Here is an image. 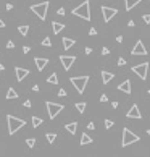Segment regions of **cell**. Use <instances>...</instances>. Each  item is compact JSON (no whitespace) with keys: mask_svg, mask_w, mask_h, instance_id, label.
<instances>
[{"mask_svg":"<svg viewBox=\"0 0 150 157\" xmlns=\"http://www.w3.org/2000/svg\"><path fill=\"white\" fill-rule=\"evenodd\" d=\"M73 15L79 16V18L89 21L90 20V2L89 0H84L81 5H78L76 8H73Z\"/></svg>","mask_w":150,"mask_h":157,"instance_id":"obj_1","label":"cell"},{"mask_svg":"<svg viewBox=\"0 0 150 157\" xmlns=\"http://www.w3.org/2000/svg\"><path fill=\"white\" fill-rule=\"evenodd\" d=\"M6 123H8V135H15L19 128L26 125V122L23 118H16L13 115H6Z\"/></svg>","mask_w":150,"mask_h":157,"instance_id":"obj_2","label":"cell"},{"mask_svg":"<svg viewBox=\"0 0 150 157\" xmlns=\"http://www.w3.org/2000/svg\"><path fill=\"white\" fill-rule=\"evenodd\" d=\"M139 136L136 135V133H132L131 130L124 128L123 130V139H121V148H128L129 144H134V143L139 141Z\"/></svg>","mask_w":150,"mask_h":157,"instance_id":"obj_3","label":"cell"},{"mask_svg":"<svg viewBox=\"0 0 150 157\" xmlns=\"http://www.w3.org/2000/svg\"><path fill=\"white\" fill-rule=\"evenodd\" d=\"M70 81H71V84L76 88L78 93L83 94L84 89H86V86H87V83H89V76H87V75H84V76H74V78H71Z\"/></svg>","mask_w":150,"mask_h":157,"instance_id":"obj_4","label":"cell"},{"mask_svg":"<svg viewBox=\"0 0 150 157\" xmlns=\"http://www.w3.org/2000/svg\"><path fill=\"white\" fill-rule=\"evenodd\" d=\"M47 10H49V2H42V3H36L31 7V12L36 13L40 20H45L47 16Z\"/></svg>","mask_w":150,"mask_h":157,"instance_id":"obj_5","label":"cell"},{"mask_svg":"<svg viewBox=\"0 0 150 157\" xmlns=\"http://www.w3.org/2000/svg\"><path fill=\"white\" fill-rule=\"evenodd\" d=\"M45 107H47V112H49V118H50V120H53V118H55L57 115H58L60 112L65 109L61 104H55V102H50V101L45 102Z\"/></svg>","mask_w":150,"mask_h":157,"instance_id":"obj_6","label":"cell"},{"mask_svg":"<svg viewBox=\"0 0 150 157\" xmlns=\"http://www.w3.org/2000/svg\"><path fill=\"white\" fill-rule=\"evenodd\" d=\"M132 73H136L141 80H147V71H149V63H141V65H134V67L131 68Z\"/></svg>","mask_w":150,"mask_h":157,"instance_id":"obj_7","label":"cell"},{"mask_svg":"<svg viewBox=\"0 0 150 157\" xmlns=\"http://www.w3.org/2000/svg\"><path fill=\"white\" fill-rule=\"evenodd\" d=\"M102 15H103V21L108 23L111 21V20L115 18V16L118 15V10L116 8H110V7H102Z\"/></svg>","mask_w":150,"mask_h":157,"instance_id":"obj_8","label":"cell"},{"mask_svg":"<svg viewBox=\"0 0 150 157\" xmlns=\"http://www.w3.org/2000/svg\"><path fill=\"white\" fill-rule=\"evenodd\" d=\"M74 60H76V57H73V55H60V62H61V65H63V68L66 71L73 67Z\"/></svg>","mask_w":150,"mask_h":157,"instance_id":"obj_9","label":"cell"},{"mask_svg":"<svg viewBox=\"0 0 150 157\" xmlns=\"http://www.w3.org/2000/svg\"><path fill=\"white\" fill-rule=\"evenodd\" d=\"M132 55H147V49L144 47V42L142 41H137L134 46V49L131 50Z\"/></svg>","mask_w":150,"mask_h":157,"instance_id":"obj_10","label":"cell"},{"mask_svg":"<svg viewBox=\"0 0 150 157\" xmlns=\"http://www.w3.org/2000/svg\"><path fill=\"white\" fill-rule=\"evenodd\" d=\"M126 117H128V118H137V120H141V118H142V114L139 112V107L134 104L131 109H129L128 114H126Z\"/></svg>","mask_w":150,"mask_h":157,"instance_id":"obj_11","label":"cell"},{"mask_svg":"<svg viewBox=\"0 0 150 157\" xmlns=\"http://www.w3.org/2000/svg\"><path fill=\"white\" fill-rule=\"evenodd\" d=\"M15 73H16V80H18V81H23V80H24V78L29 75V70L21 68V67H16V68H15Z\"/></svg>","mask_w":150,"mask_h":157,"instance_id":"obj_12","label":"cell"},{"mask_svg":"<svg viewBox=\"0 0 150 157\" xmlns=\"http://www.w3.org/2000/svg\"><path fill=\"white\" fill-rule=\"evenodd\" d=\"M118 91H123L126 94H131V81L129 80H124L123 83L118 84Z\"/></svg>","mask_w":150,"mask_h":157,"instance_id":"obj_13","label":"cell"},{"mask_svg":"<svg viewBox=\"0 0 150 157\" xmlns=\"http://www.w3.org/2000/svg\"><path fill=\"white\" fill-rule=\"evenodd\" d=\"M34 62H36V67L39 71H42L44 68L47 67V63H49V59H42V57H36L34 59Z\"/></svg>","mask_w":150,"mask_h":157,"instance_id":"obj_14","label":"cell"},{"mask_svg":"<svg viewBox=\"0 0 150 157\" xmlns=\"http://www.w3.org/2000/svg\"><path fill=\"white\" fill-rule=\"evenodd\" d=\"M115 78V75L113 73H110V71H102V81H103V84H108L111 80Z\"/></svg>","mask_w":150,"mask_h":157,"instance_id":"obj_15","label":"cell"},{"mask_svg":"<svg viewBox=\"0 0 150 157\" xmlns=\"http://www.w3.org/2000/svg\"><path fill=\"white\" fill-rule=\"evenodd\" d=\"M142 0H124V10H132L134 8L136 5H139V3H141Z\"/></svg>","mask_w":150,"mask_h":157,"instance_id":"obj_16","label":"cell"},{"mask_svg":"<svg viewBox=\"0 0 150 157\" xmlns=\"http://www.w3.org/2000/svg\"><path fill=\"white\" fill-rule=\"evenodd\" d=\"M76 44V41L74 39H70V37H63V49H66V50H70L71 47Z\"/></svg>","mask_w":150,"mask_h":157,"instance_id":"obj_17","label":"cell"},{"mask_svg":"<svg viewBox=\"0 0 150 157\" xmlns=\"http://www.w3.org/2000/svg\"><path fill=\"white\" fill-rule=\"evenodd\" d=\"M52 29H53V33H55V34H60L65 29V25H63V23H58V21H53L52 23Z\"/></svg>","mask_w":150,"mask_h":157,"instance_id":"obj_18","label":"cell"},{"mask_svg":"<svg viewBox=\"0 0 150 157\" xmlns=\"http://www.w3.org/2000/svg\"><path fill=\"white\" fill-rule=\"evenodd\" d=\"M65 128H66V131H70L71 135H74V133H76V128H78V122H71V123H68Z\"/></svg>","mask_w":150,"mask_h":157,"instance_id":"obj_19","label":"cell"},{"mask_svg":"<svg viewBox=\"0 0 150 157\" xmlns=\"http://www.w3.org/2000/svg\"><path fill=\"white\" fill-rule=\"evenodd\" d=\"M92 141H94V139H92L87 133H83V136H81V144H83V146L84 144H90Z\"/></svg>","mask_w":150,"mask_h":157,"instance_id":"obj_20","label":"cell"},{"mask_svg":"<svg viewBox=\"0 0 150 157\" xmlns=\"http://www.w3.org/2000/svg\"><path fill=\"white\" fill-rule=\"evenodd\" d=\"M5 99H18V93H16L13 88H10L8 93H6V97H5Z\"/></svg>","mask_w":150,"mask_h":157,"instance_id":"obj_21","label":"cell"},{"mask_svg":"<svg viewBox=\"0 0 150 157\" xmlns=\"http://www.w3.org/2000/svg\"><path fill=\"white\" fill-rule=\"evenodd\" d=\"M47 83L50 84H58V76H57V73H52L49 78H47Z\"/></svg>","mask_w":150,"mask_h":157,"instance_id":"obj_22","label":"cell"},{"mask_svg":"<svg viewBox=\"0 0 150 157\" xmlns=\"http://www.w3.org/2000/svg\"><path fill=\"white\" fill-rule=\"evenodd\" d=\"M31 123H32V128H37V126L42 125V118H39V117H32V118H31Z\"/></svg>","mask_w":150,"mask_h":157,"instance_id":"obj_23","label":"cell"},{"mask_svg":"<svg viewBox=\"0 0 150 157\" xmlns=\"http://www.w3.org/2000/svg\"><path fill=\"white\" fill-rule=\"evenodd\" d=\"M18 33L21 34V36H28V33H29V26H18Z\"/></svg>","mask_w":150,"mask_h":157,"instance_id":"obj_24","label":"cell"},{"mask_svg":"<svg viewBox=\"0 0 150 157\" xmlns=\"http://www.w3.org/2000/svg\"><path fill=\"white\" fill-rule=\"evenodd\" d=\"M86 107H87L86 102H78V104H76V110H78V112H81V114H84Z\"/></svg>","mask_w":150,"mask_h":157,"instance_id":"obj_25","label":"cell"},{"mask_svg":"<svg viewBox=\"0 0 150 157\" xmlns=\"http://www.w3.org/2000/svg\"><path fill=\"white\" fill-rule=\"evenodd\" d=\"M45 138H47V141H49L50 144H52V143H55L57 135H55V133H47V135H45Z\"/></svg>","mask_w":150,"mask_h":157,"instance_id":"obj_26","label":"cell"},{"mask_svg":"<svg viewBox=\"0 0 150 157\" xmlns=\"http://www.w3.org/2000/svg\"><path fill=\"white\" fill-rule=\"evenodd\" d=\"M42 46H45V47H52V41H50V37H44Z\"/></svg>","mask_w":150,"mask_h":157,"instance_id":"obj_27","label":"cell"},{"mask_svg":"<svg viewBox=\"0 0 150 157\" xmlns=\"http://www.w3.org/2000/svg\"><path fill=\"white\" fill-rule=\"evenodd\" d=\"M26 144H28L29 148H34V146H36V139H34V138H28V139H26Z\"/></svg>","mask_w":150,"mask_h":157,"instance_id":"obj_28","label":"cell"},{"mask_svg":"<svg viewBox=\"0 0 150 157\" xmlns=\"http://www.w3.org/2000/svg\"><path fill=\"white\" fill-rule=\"evenodd\" d=\"M115 123H113V122H111V120H108V118H107V120H105V128H111V126H113Z\"/></svg>","mask_w":150,"mask_h":157,"instance_id":"obj_29","label":"cell"},{"mask_svg":"<svg viewBox=\"0 0 150 157\" xmlns=\"http://www.w3.org/2000/svg\"><path fill=\"white\" fill-rule=\"evenodd\" d=\"M124 65H126V59L120 57V59H118V67H124Z\"/></svg>","mask_w":150,"mask_h":157,"instance_id":"obj_30","label":"cell"},{"mask_svg":"<svg viewBox=\"0 0 150 157\" xmlns=\"http://www.w3.org/2000/svg\"><path fill=\"white\" fill-rule=\"evenodd\" d=\"M6 49H15V44H13V41H8V42H6Z\"/></svg>","mask_w":150,"mask_h":157,"instance_id":"obj_31","label":"cell"},{"mask_svg":"<svg viewBox=\"0 0 150 157\" xmlns=\"http://www.w3.org/2000/svg\"><path fill=\"white\" fill-rule=\"evenodd\" d=\"M108 54H110V49H108V47H103V49H102V55H108Z\"/></svg>","mask_w":150,"mask_h":157,"instance_id":"obj_32","label":"cell"},{"mask_svg":"<svg viewBox=\"0 0 150 157\" xmlns=\"http://www.w3.org/2000/svg\"><path fill=\"white\" fill-rule=\"evenodd\" d=\"M142 20L149 25V23H150V13H149V15H144V16H142Z\"/></svg>","mask_w":150,"mask_h":157,"instance_id":"obj_33","label":"cell"},{"mask_svg":"<svg viewBox=\"0 0 150 157\" xmlns=\"http://www.w3.org/2000/svg\"><path fill=\"white\" fill-rule=\"evenodd\" d=\"M107 101H108L107 94H102V96H100V102H107Z\"/></svg>","mask_w":150,"mask_h":157,"instance_id":"obj_34","label":"cell"},{"mask_svg":"<svg viewBox=\"0 0 150 157\" xmlns=\"http://www.w3.org/2000/svg\"><path fill=\"white\" fill-rule=\"evenodd\" d=\"M89 34H90V36H97V29H95V28H90Z\"/></svg>","mask_w":150,"mask_h":157,"instance_id":"obj_35","label":"cell"},{"mask_svg":"<svg viewBox=\"0 0 150 157\" xmlns=\"http://www.w3.org/2000/svg\"><path fill=\"white\" fill-rule=\"evenodd\" d=\"M58 96H60V97H65V96H66V91H65V89H60V91H58Z\"/></svg>","mask_w":150,"mask_h":157,"instance_id":"obj_36","label":"cell"},{"mask_svg":"<svg viewBox=\"0 0 150 157\" xmlns=\"http://www.w3.org/2000/svg\"><path fill=\"white\" fill-rule=\"evenodd\" d=\"M87 128H89V130H95V123H94V122H90V123H87Z\"/></svg>","mask_w":150,"mask_h":157,"instance_id":"obj_37","label":"cell"},{"mask_svg":"<svg viewBox=\"0 0 150 157\" xmlns=\"http://www.w3.org/2000/svg\"><path fill=\"white\" fill-rule=\"evenodd\" d=\"M57 13H58V15H61V16H63V15H65V8H58V10H57Z\"/></svg>","mask_w":150,"mask_h":157,"instance_id":"obj_38","label":"cell"},{"mask_svg":"<svg viewBox=\"0 0 150 157\" xmlns=\"http://www.w3.org/2000/svg\"><path fill=\"white\" fill-rule=\"evenodd\" d=\"M6 10H8V12H10V10H13V5H11V3H6Z\"/></svg>","mask_w":150,"mask_h":157,"instance_id":"obj_39","label":"cell"},{"mask_svg":"<svg viewBox=\"0 0 150 157\" xmlns=\"http://www.w3.org/2000/svg\"><path fill=\"white\" fill-rule=\"evenodd\" d=\"M23 52L28 54V52H29V47H28V46H24V47H23Z\"/></svg>","mask_w":150,"mask_h":157,"instance_id":"obj_40","label":"cell"},{"mask_svg":"<svg viewBox=\"0 0 150 157\" xmlns=\"http://www.w3.org/2000/svg\"><path fill=\"white\" fill-rule=\"evenodd\" d=\"M111 107H113V109H118V102H111Z\"/></svg>","mask_w":150,"mask_h":157,"instance_id":"obj_41","label":"cell"},{"mask_svg":"<svg viewBox=\"0 0 150 157\" xmlns=\"http://www.w3.org/2000/svg\"><path fill=\"white\" fill-rule=\"evenodd\" d=\"M128 26H129V28H132V26H134V21H132V20H131V21H128Z\"/></svg>","mask_w":150,"mask_h":157,"instance_id":"obj_42","label":"cell"},{"mask_svg":"<svg viewBox=\"0 0 150 157\" xmlns=\"http://www.w3.org/2000/svg\"><path fill=\"white\" fill-rule=\"evenodd\" d=\"M90 52H92V49H90V47H86V54H87V55H89Z\"/></svg>","mask_w":150,"mask_h":157,"instance_id":"obj_43","label":"cell"},{"mask_svg":"<svg viewBox=\"0 0 150 157\" xmlns=\"http://www.w3.org/2000/svg\"><path fill=\"white\" fill-rule=\"evenodd\" d=\"M0 28H5V21H2V18H0Z\"/></svg>","mask_w":150,"mask_h":157,"instance_id":"obj_44","label":"cell"},{"mask_svg":"<svg viewBox=\"0 0 150 157\" xmlns=\"http://www.w3.org/2000/svg\"><path fill=\"white\" fill-rule=\"evenodd\" d=\"M24 107H31V101H26L24 102Z\"/></svg>","mask_w":150,"mask_h":157,"instance_id":"obj_45","label":"cell"},{"mask_svg":"<svg viewBox=\"0 0 150 157\" xmlns=\"http://www.w3.org/2000/svg\"><path fill=\"white\" fill-rule=\"evenodd\" d=\"M147 135H149V136H150V130H147Z\"/></svg>","mask_w":150,"mask_h":157,"instance_id":"obj_46","label":"cell"},{"mask_svg":"<svg viewBox=\"0 0 150 157\" xmlns=\"http://www.w3.org/2000/svg\"><path fill=\"white\" fill-rule=\"evenodd\" d=\"M149 94H150V89H149Z\"/></svg>","mask_w":150,"mask_h":157,"instance_id":"obj_47","label":"cell"},{"mask_svg":"<svg viewBox=\"0 0 150 157\" xmlns=\"http://www.w3.org/2000/svg\"><path fill=\"white\" fill-rule=\"evenodd\" d=\"M149 2H150V0H149Z\"/></svg>","mask_w":150,"mask_h":157,"instance_id":"obj_48","label":"cell"}]
</instances>
